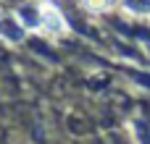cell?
Listing matches in <instances>:
<instances>
[{
    "label": "cell",
    "instance_id": "cell-1",
    "mask_svg": "<svg viewBox=\"0 0 150 144\" xmlns=\"http://www.w3.org/2000/svg\"><path fill=\"white\" fill-rule=\"evenodd\" d=\"M42 29H45L47 34H58V31L66 29L63 16H61L53 5H42Z\"/></svg>",
    "mask_w": 150,
    "mask_h": 144
},
{
    "label": "cell",
    "instance_id": "cell-3",
    "mask_svg": "<svg viewBox=\"0 0 150 144\" xmlns=\"http://www.w3.org/2000/svg\"><path fill=\"white\" fill-rule=\"evenodd\" d=\"M84 5H87V8H92V10H103V8H108V5H111V0H84Z\"/></svg>",
    "mask_w": 150,
    "mask_h": 144
},
{
    "label": "cell",
    "instance_id": "cell-2",
    "mask_svg": "<svg viewBox=\"0 0 150 144\" xmlns=\"http://www.w3.org/2000/svg\"><path fill=\"white\" fill-rule=\"evenodd\" d=\"M0 31H3L8 39H18V37H21V24L16 26V21H11V18H8V21H3V24H0Z\"/></svg>",
    "mask_w": 150,
    "mask_h": 144
}]
</instances>
